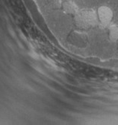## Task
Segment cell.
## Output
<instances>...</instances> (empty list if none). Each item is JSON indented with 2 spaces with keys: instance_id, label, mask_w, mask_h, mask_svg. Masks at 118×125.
<instances>
[{
  "instance_id": "6da1fadb",
  "label": "cell",
  "mask_w": 118,
  "mask_h": 125,
  "mask_svg": "<svg viewBox=\"0 0 118 125\" xmlns=\"http://www.w3.org/2000/svg\"><path fill=\"white\" fill-rule=\"evenodd\" d=\"M75 25L81 29H88L97 26L99 22L96 11L92 9L79 10L74 15Z\"/></svg>"
},
{
  "instance_id": "5b68a950",
  "label": "cell",
  "mask_w": 118,
  "mask_h": 125,
  "mask_svg": "<svg viewBox=\"0 0 118 125\" xmlns=\"http://www.w3.org/2000/svg\"><path fill=\"white\" fill-rule=\"evenodd\" d=\"M52 5H53L54 8H60L62 6V3H61V0H52Z\"/></svg>"
},
{
  "instance_id": "277c9868",
  "label": "cell",
  "mask_w": 118,
  "mask_h": 125,
  "mask_svg": "<svg viewBox=\"0 0 118 125\" xmlns=\"http://www.w3.org/2000/svg\"><path fill=\"white\" fill-rule=\"evenodd\" d=\"M108 37L112 42H118V25H110L108 26Z\"/></svg>"
},
{
  "instance_id": "3957f363",
  "label": "cell",
  "mask_w": 118,
  "mask_h": 125,
  "mask_svg": "<svg viewBox=\"0 0 118 125\" xmlns=\"http://www.w3.org/2000/svg\"><path fill=\"white\" fill-rule=\"evenodd\" d=\"M62 9L63 10L68 14H72L75 15L79 11L78 5L76 4V2L71 1V0H67L64 2L62 3Z\"/></svg>"
},
{
  "instance_id": "7a4b0ae2",
  "label": "cell",
  "mask_w": 118,
  "mask_h": 125,
  "mask_svg": "<svg viewBox=\"0 0 118 125\" xmlns=\"http://www.w3.org/2000/svg\"><path fill=\"white\" fill-rule=\"evenodd\" d=\"M96 13L99 24L103 27H108L114 17L111 8L106 5H102L97 9Z\"/></svg>"
}]
</instances>
